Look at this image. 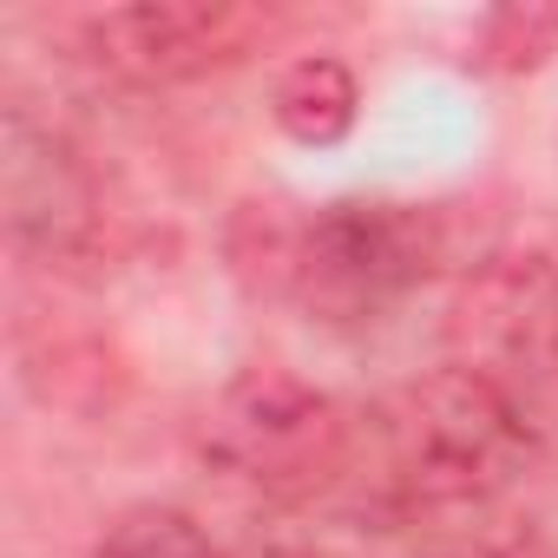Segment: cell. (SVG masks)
I'll return each mask as SVG.
<instances>
[{"label": "cell", "instance_id": "cell-8", "mask_svg": "<svg viewBox=\"0 0 558 558\" xmlns=\"http://www.w3.org/2000/svg\"><path fill=\"white\" fill-rule=\"evenodd\" d=\"M99 558H230V551L178 506H132L99 538Z\"/></svg>", "mask_w": 558, "mask_h": 558}, {"label": "cell", "instance_id": "cell-7", "mask_svg": "<svg viewBox=\"0 0 558 558\" xmlns=\"http://www.w3.org/2000/svg\"><path fill=\"white\" fill-rule=\"evenodd\" d=\"M362 86L336 53H303L269 80V119L283 125L296 145H336L355 132Z\"/></svg>", "mask_w": 558, "mask_h": 558}, {"label": "cell", "instance_id": "cell-2", "mask_svg": "<svg viewBox=\"0 0 558 558\" xmlns=\"http://www.w3.org/2000/svg\"><path fill=\"white\" fill-rule=\"evenodd\" d=\"M236 276L323 323H375L447 263L440 210L401 197H329L283 217V204H243L230 230Z\"/></svg>", "mask_w": 558, "mask_h": 558}, {"label": "cell", "instance_id": "cell-9", "mask_svg": "<svg viewBox=\"0 0 558 558\" xmlns=\"http://www.w3.org/2000/svg\"><path fill=\"white\" fill-rule=\"evenodd\" d=\"M551 53H558V8H538V0L493 8L473 34V66H486V73H532Z\"/></svg>", "mask_w": 558, "mask_h": 558}, {"label": "cell", "instance_id": "cell-6", "mask_svg": "<svg viewBox=\"0 0 558 558\" xmlns=\"http://www.w3.org/2000/svg\"><path fill=\"white\" fill-rule=\"evenodd\" d=\"M8 230L47 263H86L106 243V204L86 158L27 112H8Z\"/></svg>", "mask_w": 558, "mask_h": 558}, {"label": "cell", "instance_id": "cell-4", "mask_svg": "<svg viewBox=\"0 0 558 558\" xmlns=\"http://www.w3.org/2000/svg\"><path fill=\"white\" fill-rule=\"evenodd\" d=\"M447 349L460 368L486 375L512 401L558 381V263L551 256L473 263L447 303Z\"/></svg>", "mask_w": 558, "mask_h": 558}, {"label": "cell", "instance_id": "cell-11", "mask_svg": "<svg viewBox=\"0 0 558 558\" xmlns=\"http://www.w3.org/2000/svg\"><path fill=\"white\" fill-rule=\"evenodd\" d=\"M473 558H525V551H473Z\"/></svg>", "mask_w": 558, "mask_h": 558}, {"label": "cell", "instance_id": "cell-5", "mask_svg": "<svg viewBox=\"0 0 558 558\" xmlns=\"http://www.w3.org/2000/svg\"><path fill=\"white\" fill-rule=\"evenodd\" d=\"M93 60L132 86H184L243 66L269 34V8H230V0H165V8H112L93 27Z\"/></svg>", "mask_w": 558, "mask_h": 558}, {"label": "cell", "instance_id": "cell-10", "mask_svg": "<svg viewBox=\"0 0 558 558\" xmlns=\"http://www.w3.org/2000/svg\"><path fill=\"white\" fill-rule=\"evenodd\" d=\"M276 558H336V551H276Z\"/></svg>", "mask_w": 558, "mask_h": 558}, {"label": "cell", "instance_id": "cell-1", "mask_svg": "<svg viewBox=\"0 0 558 558\" xmlns=\"http://www.w3.org/2000/svg\"><path fill=\"white\" fill-rule=\"evenodd\" d=\"M532 460L525 401L493 388L486 375L447 362L427 368L355 414V466L349 486L368 512H460L506 493Z\"/></svg>", "mask_w": 558, "mask_h": 558}, {"label": "cell", "instance_id": "cell-3", "mask_svg": "<svg viewBox=\"0 0 558 558\" xmlns=\"http://www.w3.org/2000/svg\"><path fill=\"white\" fill-rule=\"evenodd\" d=\"M197 460L217 486L263 506H310L349 486L355 414L290 368H243L197 421Z\"/></svg>", "mask_w": 558, "mask_h": 558}]
</instances>
